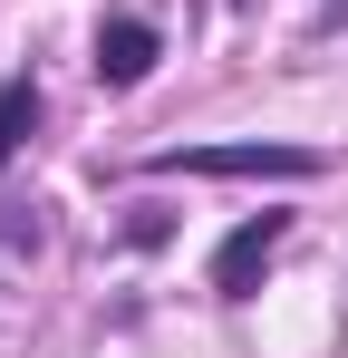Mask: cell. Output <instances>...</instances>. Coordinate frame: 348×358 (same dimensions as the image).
Masks as SVG:
<instances>
[{"mask_svg": "<svg viewBox=\"0 0 348 358\" xmlns=\"http://www.w3.org/2000/svg\"><path fill=\"white\" fill-rule=\"evenodd\" d=\"M232 10H261V0H232Z\"/></svg>", "mask_w": 348, "mask_h": 358, "instance_id": "5", "label": "cell"}, {"mask_svg": "<svg viewBox=\"0 0 348 358\" xmlns=\"http://www.w3.org/2000/svg\"><path fill=\"white\" fill-rule=\"evenodd\" d=\"M29 136H39V87H29V78H10V87H0V165H10Z\"/></svg>", "mask_w": 348, "mask_h": 358, "instance_id": "4", "label": "cell"}, {"mask_svg": "<svg viewBox=\"0 0 348 358\" xmlns=\"http://www.w3.org/2000/svg\"><path fill=\"white\" fill-rule=\"evenodd\" d=\"M281 233H290V213H252V223L213 252V291H223V300H252L261 271H271V252H281Z\"/></svg>", "mask_w": 348, "mask_h": 358, "instance_id": "2", "label": "cell"}, {"mask_svg": "<svg viewBox=\"0 0 348 358\" xmlns=\"http://www.w3.org/2000/svg\"><path fill=\"white\" fill-rule=\"evenodd\" d=\"M155 175H319V155H310V145H261V136H252V145H165V155H155Z\"/></svg>", "mask_w": 348, "mask_h": 358, "instance_id": "1", "label": "cell"}, {"mask_svg": "<svg viewBox=\"0 0 348 358\" xmlns=\"http://www.w3.org/2000/svg\"><path fill=\"white\" fill-rule=\"evenodd\" d=\"M155 59H165V39H155L145 20H107V29H97V78H107V87L155 78Z\"/></svg>", "mask_w": 348, "mask_h": 358, "instance_id": "3", "label": "cell"}]
</instances>
